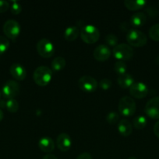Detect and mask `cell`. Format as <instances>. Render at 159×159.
Returning a JSON list of instances; mask_svg holds the SVG:
<instances>
[{"label":"cell","mask_w":159,"mask_h":159,"mask_svg":"<svg viewBox=\"0 0 159 159\" xmlns=\"http://www.w3.org/2000/svg\"><path fill=\"white\" fill-rule=\"evenodd\" d=\"M52 70L45 65L37 67L34 71L33 79L34 82L39 86H45L51 82L52 79Z\"/></svg>","instance_id":"cell-1"},{"label":"cell","mask_w":159,"mask_h":159,"mask_svg":"<svg viewBox=\"0 0 159 159\" xmlns=\"http://www.w3.org/2000/svg\"><path fill=\"white\" fill-rule=\"evenodd\" d=\"M81 39L88 44L94 43L99 40L100 31L96 26L93 24L84 25L80 30Z\"/></svg>","instance_id":"cell-2"},{"label":"cell","mask_w":159,"mask_h":159,"mask_svg":"<svg viewBox=\"0 0 159 159\" xmlns=\"http://www.w3.org/2000/svg\"><path fill=\"white\" fill-rule=\"evenodd\" d=\"M118 110L120 114L126 117L132 116L137 110L135 100L130 96H123L119 99Z\"/></svg>","instance_id":"cell-3"},{"label":"cell","mask_w":159,"mask_h":159,"mask_svg":"<svg viewBox=\"0 0 159 159\" xmlns=\"http://www.w3.org/2000/svg\"><path fill=\"white\" fill-rule=\"evenodd\" d=\"M112 54L118 61H127L132 58L134 55V50L128 43H118L112 49Z\"/></svg>","instance_id":"cell-4"},{"label":"cell","mask_w":159,"mask_h":159,"mask_svg":"<svg viewBox=\"0 0 159 159\" xmlns=\"http://www.w3.org/2000/svg\"><path fill=\"white\" fill-rule=\"evenodd\" d=\"M128 44L133 47H143L147 42V37L143 32L137 29H130L126 34Z\"/></svg>","instance_id":"cell-5"},{"label":"cell","mask_w":159,"mask_h":159,"mask_svg":"<svg viewBox=\"0 0 159 159\" xmlns=\"http://www.w3.org/2000/svg\"><path fill=\"white\" fill-rule=\"evenodd\" d=\"M37 53L41 57L48 58L51 57L55 53V46L52 42L48 38H42L37 42L36 45Z\"/></svg>","instance_id":"cell-6"},{"label":"cell","mask_w":159,"mask_h":159,"mask_svg":"<svg viewBox=\"0 0 159 159\" xmlns=\"http://www.w3.org/2000/svg\"><path fill=\"white\" fill-rule=\"evenodd\" d=\"M20 85L17 81L8 80L2 89V93L3 97L7 99H14L16 96H17L20 93Z\"/></svg>","instance_id":"cell-7"},{"label":"cell","mask_w":159,"mask_h":159,"mask_svg":"<svg viewBox=\"0 0 159 159\" xmlns=\"http://www.w3.org/2000/svg\"><path fill=\"white\" fill-rule=\"evenodd\" d=\"M3 32L6 37L15 40L20 33V25L17 20H8L3 25Z\"/></svg>","instance_id":"cell-8"},{"label":"cell","mask_w":159,"mask_h":159,"mask_svg":"<svg viewBox=\"0 0 159 159\" xmlns=\"http://www.w3.org/2000/svg\"><path fill=\"white\" fill-rule=\"evenodd\" d=\"M80 89L84 93H91L97 89L98 83L96 79L90 75H84L78 80Z\"/></svg>","instance_id":"cell-9"},{"label":"cell","mask_w":159,"mask_h":159,"mask_svg":"<svg viewBox=\"0 0 159 159\" xmlns=\"http://www.w3.org/2000/svg\"><path fill=\"white\" fill-rule=\"evenodd\" d=\"M144 112L148 117L153 120H159V96L151 98L147 102Z\"/></svg>","instance_id":"cell-10"},{"label":"cell","mask_w":159,"mask_h":159,"mask_svg":"<svg viewBox=\"0 0 159 159\" xmlns=\"http://www.w3.org/2000/svg\"><path fill=\"white\" fill-rule=\"evenodd\" d=\"M129 93L136 99H142L147 96L148 87L141 82H135L129 88Z\"/></svg>","instance_id":"cell-11"},{"label":"cell","mask_w":159,"mask_h":159,"mask_svg":"<svg viewBox=\"0 0 159 159\" xmlns=\"http://www.w3.org/2000/svg\"><path fill=\"white\" fill-rule=\"evenodd\" d=\"M112 51L107 44H99L94 50V57L98 61H104L110 57Z\"/></svg>","instance_id":"cell-12"},{"label":"cell","mask_w":159,"mask_h":159,"mask_svg":"<svg viewBox=\"0 0 159 159\" xmlns=\"http://www.w3.org/2000/svg\"><path fill=\"white\" fill-rule=\"evenodd\" d=\"M72 138L68 134L61 133L58 135L56 139V144L58 148L62 152H67L72 147Z\"/></svg>","instance_id":"cell-13"},{"label":"cell","mask_w":159,"mask_h":159,"mask_svg":"<svg viewBox=\"0 0 159 159\" xmlns=\"http://www.w3.org/2000/svg\"><path fill=\"white\" fill-rule=\"evenodd\" d=\"M11 75L17 81H22L26 77V71L24 66L20 63H13L9 68Z\"/></svg>","instance_id":"cell-14"},{"label":"cell","mask_w":159,"mask_h":159,"mask_svg":"<svg viewBox=\"0 0 159 159\" xmlns=\"http://www.w3.org/2000/svg\"><path fill=\"white\" fill-rule=\"evenodd\" d=\"M38 147L42 152L50 154L55 149V143L53 140L49 137H42L38 141Z\"/></svg>","instance_id":"cell-15"},{"label":"cell","mask_w":159,"mask_h":159,"mask_svg":"<svg viewBox=\"0 0 159 159\" xmlns=\"http://www.w3.org/2000/svg\"><path fill=\"white\" fill-rule=\"evenodd\" d=\"M117 127L119 134L123 137L129 136L132 132V124L126 119L120 120L117 124Z\"/></svg>","instance_id":"cell-16"},{"label":"cell","mask_w":159,"mask_h":159,"mask_svg":"<svg viewBox=\"0 0 159 159\" xmlns=\"http://www.w3.org/2000/svg\"><path fill=\"white\" fill-rule=\"evenodd\" d=\"M117 82L118 85L123 89H128L132 86V84L134 83V79L132 75L129 73H125V74L119 75L117 78Z\"/></svg>","instance_id":"cell-17"},{"label":"cell","mask_w":159,"mask_h":159,"mask_svg":"<svg viewBox=\"0 0 159 159\" xmlns=\"http://www.w3.org/2000/svg\"><path fill=\"white\" fill-rule=\"evenodd\" d=\"M80 30L76 26H70L64 31V38L67 41H73L79 37Z\"/></svg>","instance_id":"cell-18"},{"label":"cell","mask_w":159,"mask_h":159,"mask_svg":"<svg viewBox=\"0 0 159 159\" xmlns=\"http://www.w3.org/2000/svg\"><path fill=\"white\" fill-rule=\"evenodd\" d=\"M147 21L146 14L142 12H137L132 14L130 17V24L133 26H141Z\"/></svg>","instance_id":"cell-19"},{"label":"cell","mask_w":159,"mask_h":159,"mask_svg":"<svg viewBox=\"0 0 159 159\" xmlns=\"http://www.w3.org/2000/svg\"><path fill=\"white\" fill-rule=\"evenodd\" d=\"M123 3L128 9L132 11L143 9L147 5V2L145 0H125Z\"/></svg>","instance_id":"cell-20"},{"label":"cell","mask_w":159,"mask_h":159,"mask_svg":"<svg viewBox=\"0 0 159 159\" xmlns=\"http://www.w3.org/2000/svg\"><path fill=\"white\" fill-rule=\"evenodd\" d=\"M66 65V61L65 58L62 56L55 57L51 61V68L55 71H62Z\"/></svg>","instance_id":"cell-21"},{"label":"cell","mask_w":159,"mask_h":159,"mask_svg":"<svg viewBox=\"0 0 159 159\" xmlns=\"http://www.w3.org/2000/svg\"><path fill=\"white\" fill-rule=\"evenodd\" d=\"M147 118L144 116H142V115H139L137 117H135L132 121V124H133V127H135L137 130H142V129L144 128L147 125Z\"/></svg>","instance_id":"cell-22"},{"label":"cell","mask_w":159,"mask_h":159,"mask_svg":"<svg viewBox=\"0 0 159 159\" xmlns=\"http://www.w3.org/2000/svg\"><path fill=\"white\" fill-rule=\"evenodd\" d=\"M6 109L10 113H17L19 110V102L15 99H10L6 100Z\"/></svg>","instance_id":"cell-23"},{"label":"cell","mask_w":159,"mask_h":159,"mask_svg":"<svg viewBox=\"0 0 159 159\" xmlns=\"http://www.w3.org/2000/svg\"><path fill=\"white\" fill-rule=\"evenodd\" d=\"M106 121L109 124H116L117 123L119 122L120 115L119 113H117L116 111H110L107 115H106Z\"/></svg>","instance_id":"cell-24"},{"label":"cell","mask_w":159,"mask_h":159,"mask_svg":"<svg viewBox=\"0 0 159 159\" xmlns=\"http://www.w3.org/2000/svg\"><path fill=\"white\" fill-rule=\"evenodd\" d=\"M114 69H115V72L119 75L126 73L127 66H126V64L124 61H117L115 62V65H114Z\"/></svg>","instance_id":"cell-25"},{"label":"cell","mask_w":159,"mask_h":159,"mask_svg":"<svg viewBox=\"0 0 159 159\" xmlns=\"http://www.w3.org/2000/svg\"><path fill=\"white\" fill-rule=\"evenodd\" d=\"M149 37L154 41H159V23H156L150 28Z\"/></svg>","instance_id":"cell-26"},{"label":"cell","mask_w":159,"mask_h":159,"mask_svg":"<svg viewBox=\"0 0 159 159\" xmlns=\"http://www.w3.org/2000/svg\"><path fill=\"white\" fill-rule=\"evenodd\" d=\"M118 39L117 36H115L113 34H108L105 37V43H107L108 46L113 47L115 48L117 44H118Z\"/></svg>","instance_id":"cell-27"},{"label":"cell","mask_w":159,"mask_h":159,"mask_svg":"<svg viewBox=\"0 0 159 159\" xmlns=\"http://www.w3.org/2000/svg\"><path fill=\"white\" fill-rule=\"evenodd\" d=\"M9 47V40L7 37L0 36V55L6 52Z\"/></svg>","instance_id":"cell-28"},{"label":"cell","mask_w":159,"mask_h":159,"mask_svg":"<svg viewBox=\"0 0 159 159\" xmlns=\"http://www.w3.org/2000/svg\"><path fill=\"white\" fill-rule=\"evenodd\" d=\"M98 85H99V87L101 89L108 90V89H109L111 87H112V82L109 79L104 78V79H101V80L99 81Z\"/></svg>","instance_id":"cell-29"},{"label":"cell","mask_w":159,"mask_h":159,"mask_svg":"<svg viewBox=\"0 0 159 159\" xmlns=\"http://www.w3.org/2000/svg\"><path fill=\"white\" fill-rule=\"evenodd\" d=\"M10 9L12 14H14V15H18V14H20L21 12L22 6L18 2L12 1V5L10 6Z\"/></svg>","instance_id":"cell-30"},{"label":"cell","mask_w":159,"mask_h":159,"mask_svg":"<svg viewBox=\"0 0 159 159\" xmlns=\"http://www.w3.org/2000/svg\"><path fill=\"white\" fill-rule=\"evenodd\" d=\"M10 7V5L8 1L6 0H0V13L6 12Z\"/></svg>","instance_id":"cell-31"},{"label":"cell","mask_w":159,"mask_h":159,"mask_svg":"<svg viewBox=\"0 0 159 159\" xmlns=\"http://www.w3.org/2000/svg\"><path fill=\"white\" fill-rule=\"evenodd\" d=\"M146 11L147 12V13L149 14L150 16L151 17H154L159 14L158 11H157V9H156V8L154 7V6H149V7L147 8Z\"/></svg>","instance_id":"cell-32"},{"label":"cell","mask_w":159,"mask_h":159,"mask_svg":"<svg viewBox=\"0 0 159 159\" xmlns=\"http://www.w3.org/2000/svg\"><path fill=\"white\" fill-rule=\"evenodd\" d=\"M76 159H92V156L88 152H83L78 155Z\"/></svg>","instance_id":"cell-33"},{"label":"cell","mask_w":159,"mask_h":159,"mask_svg":"<svg viewBox=\"0 0 159 159\" xmlns=\"http://www.w3.org/2000/svg\"><path fill=\"white\" fill-rule=\"evenodd\" d=\"M154 133L157 138H159V120L155 123L154 126Z\"/></svg>","instance_id":"cell-34"},{"label":"cell","mask_w":159,"mask_h":159,"mask_svg":"<svg viewBox=\"0 0 159 159\" xmlns=\"http://www.w3.org/2000/svg\"><path fill=\"white\" fill-rule=\"evenodd\" d=\"M42 159H58L57 157L55 155H52V154H47L45 156L42 158Z\"/></svg>","instance_id":"cell-35"},{"label":"cell","mask_w":159,"mask_h":159,"mask_svg":"<svg viewBox=\"0 0 159 159\" xmlns=\"http://www.w3.org/2000/svg\"><path fill=\"white\" fill-rule=\"evenodd\" d=\"M6 100L0 99V109H1V108H6Z\"/></svg>","instance_id":"cell-36"},{"label":"cell","mask_w":159,"mask_h":159,"mask_svg":"<svg viewBox=\"0 0 159 159\" xmlns=\"http://www.w3.org/2000/svg\"><path fill=\"white\" fill-rule=\"evenodd\" d=\"M3 116H4V115H3V112H2V110L1 109H0V122H1V121L2 120V119H3Z\"/></svg>","instance_id":"cell-37"},{"label":"cell","mask_w":159,"mask_h":159,"mask_svg":"<svg viewBox=\"0 0 159 159\" xmlns=\"http://www.w3.org/2000/svg\"><path fill=\"white\" fill-rule=\"evenodd\" d=\"M127 159H137V158H136V157H133V156H131V157H129V158H128Z\"/></svg>","instance_id":"cell-38"},{"label":"cell","mask_w":159,"mask_h":159,"mask_svg":"<svg viewBox=\"0 0 159 159\" xmlns=\"http://www.w3.org/2000/svg\"><path fill=\"white\" fill-rule=\"evenodd\" d=\"M156 61H157V64H159V56L157 57V59H156Z\"/></svg>","instance_id":"cell-39"},{"label":"cell","mask_w":159,"mask_h":159,"mask_svg":"<svg viewBox=\"0 0 159 159\" xmlns=\"http://www.w3.org/2000/svg\"><path fill=\"white\" fill-rule=\"evenodd\" d=\"M158 6H159V2H158Z\"/></svg>","instance_id":"cell-40"},{"label":"cell","mask_w":159,"mask_h":159,"mask_svg":"<svg viewBox=\"0 0 159 159\" xmlns=\"http://www.w3.org/2000/svg\"><path fill=\"white\" fill-rule=\"evenodd\" d=\"M0 96H1V94H0Z\"/></svg>","instance_id":"cell-41"}]
</instances>
